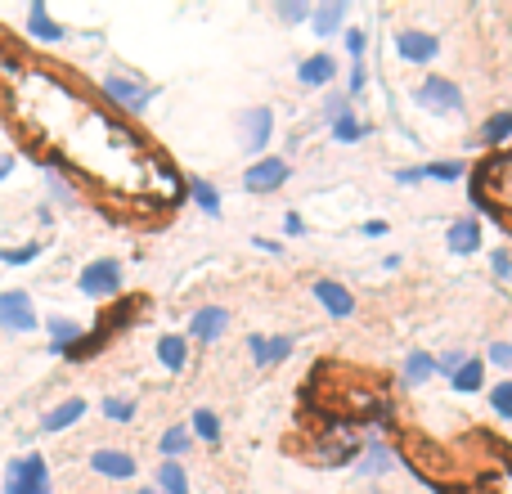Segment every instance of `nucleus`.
Listing matches in <instances>:
<instances>
[{
  "instance_id": "obj_1",
  "label": "nucleus",
  "mask_w": 512,
  "mask_h": 494,
  "mask_svg": "<svg viewBox=\"0 0 512 494\" xmlns=\"http://www.w3.org/2000/svg\"><path fill=\"white\" fill-rule=\"evenodd\" d=\"M77 288H81V297H90V301L117 297V292H122V261H117V256H99V261H90L86 270L77 274Z\"/></svg>"
},
{
  "instance_id": "obj_2",
  "label": "nucleus",
  "mask_w": 512,
  "mask_h": 494,
  "mask_svg": "<svg viewBox=\"0 0 512 494\" xmlns=\"http://www.w3.org/2000/svg\"><path fill=\"white\" fill-rule=\"evenodd\" d=\"M5 494H54L50 486V468L41 454H23L5 468Z\"/></svg>"
},
{
  "instance_id": "obj_3",
  "label": "nucleus",
  "mask_w": 512,
  "mask_h": 494,
  "mask_svg": "<svg viewBox=\"0 0 512 494\" xmlns=\"http://www.w3.org/2000/svg\"><path fill=\"white\" fill-rule=\"evenodd\" d=\"M414 104L427 108L432 117H459L463 113V90L454 86L450 77H427L423 86L414 90Z\"/></svg>"
},
{
  "instance_id": "obj_4",
  "label": "nucleus",
  "mask_w": 512,
  "mask_h": 494,
  "mask_svg": "<svg viewBox=\"0 0 512 494\" xmlns=\"http://www.w3.org/2000/svg\"><path fill=\"white\" fill-rule=\"evenodd\" d=\"M0 328H9V333H36L41 328V315H36L32 297L23 288L0 292Z\"/></svg>"
},
{
  "instance_id": "obj_5",
  "label": "nucleus",
  "mask_w": 512,
  "mask_h": 494,
  "mask_svg": "<svg viewBox=\"0 0 512 494\" xmlns=\"http://www.w3.org/2000/svg\"><path fill=\"white\" fill-rule=\"evenodd\" d=\"M274 135V113L270 108H243L239 113V144L243 153H252V158H265V144H270Z\"/></svg>"
},
{
  "instance_id": "obj_6",
  "label": "nucleus",
  "mask_w": 512,
  "mask_h": 494,
  "mask_svg": "<svg viewBox=\"0 0 512 494\" xmlns=\"http://www.w3.org/2000/svg\"><path fill=\"white\" fill-rule=\"evenodd\" d=\"M104 95L113 99L117 108H126V113H144V108H149V99H153V86L126 77V72H104Z\"/></svg>"
},
{
  "instance_id": "obj_7",
  "label": "nucleus",
  "mask_w": 512,
  "mask_h": 494,
  "mask_svg": "<svg viewBox=\"0 0 512 494\" xmlns=\"http://www.w3.org/2000/svg\"><path fill=\"white\" fill-rule=\"evenodd\" d=\"M288 180H292L288 162L265 153V158H256L252 167H248V176H243V189H248V194H274V189H283Z\"/></svg>"
},
{
  "instance_id": "obj_8",
  "label": "nucleus",
  "mask_w": 512,
  "mask_h": 494,
  "mask_svg": "<svg viewBox=\"0 0 512 494\" xmlns=\"http://www.w3.org/2000/svg\"><path fill=\"white\" fill-rule=\"evenodd\" d=\"M230 333V310L225 306H198L194 319H189V337L194 342H221Z\"/></svg>"
},
{
  "instance_id": "obj_9",
  "label": "nucleus",
  "mask_w": 512,
  "mask_h": 494,
  "mask_svg": "<svg viewBox=\"0 0 512 494\" xmlns=\"http://www.w3.org/2000/svg\"><path fill=\"white\" fill-rule=\"evenodd\" d=\"M396 54L405 63H432L441 54V36L432 32H396Z\"/></svg>"
},
{
  "instance_id": "obj_10",
  "label": "nucleus",
  "mask_w": 512,
  "mask_h": 494,
  "mask_svg": "<svg viewBox=\"0 0 512 494\" xmlns=\"http://www.w3.org/2000/svg\"><path fill=\"white\" fill-rule=\"evenodd\" d=\"M292 337H265V333H252L248 337V351H252V364L256 369H274V364H283L292 355Z\"/></svg>"
},
{
  "instance_id": "obj_11",
  "label": "nucleus",
  "mask_w": 512,
  "mask_h": 494,
  "mask_svg": "<svg viewBox=\"0 0 512 494\" xmlns=\"http://www.w3.org/2000/svg\"><path fill=\"white\" fill-rule=\"evenodd\" d=\"M90 472H99V477H108V481H131L135 472H140V463L126 450H95L90 454Z\"/></svg>"
},
{
  "instance_id": "obj_12",
  "label": "nucleus",
  "mask_w": 512,
  "mask_h": 494,
  "mask_svg": "<svg viewBox=\"0 0 512 494\" xmlns=\"http://www.w3.org/2000/svg\"><path fill=\"white\" fill-rule=\"evenodd\" d=\"M81 418H86V400L72 396V400H63V405L45 409V414H41V432L45 436H59V432H68V427H77Z\"/></svg>"
},
{
  "instance_id": "obj_13",
  "label": "nucleus",
  "mask_w": 512,
  "mask_h": 494,
  "mask_svg": "<svg viewBox=\"0 0 512 494\" xmlns=\"http://www.w3.org/2000/svg\"><path fill=\"white\" fill-rule=\"evenodd\" d=\"M445 247H450L454 256L481 252V221H477V216H459V221L445 230Z\"/></svg>"
},
{
  "instance_id": "obj_14",
  "label": "nucleus",
  "mask_w": 512,
  "mask_h": 494,
  "mask_svg": "<svg viewBox=\"0 0 512 494\" xmlns=\"http://www.w3.org/2000/svg\"><path fill=\"white\" fill-rule=\"evenodd\" d=\"M310 292H315V301H319V306H324L333 319H351V315H355V297L342 288V283H333V279H319Z\"/></svg>"
},
{
  "instance_id": "obj_15",
  "label": "nucleus",
  "mask_w": 512,
  "mask_h": 494,
  "mask_svg": "<svg viewBox=\"0 0 512 494\" xmlns=\"http://www.w3.org/2000/svg\"><path fill=\"white\" fill-rule=\"evenodd\" d=\"M333 77H337V59H333V54H310V59H301V68H297V86H306V90L328 86Z\"/></svg>"
},
{
  "instance_id": "obj_16",
  "label": "nucleus",
  "mask_w": 512,
  "mask_h": 494,
  "mask_svg": "<svg viewBox=\"0 0 512 494\" xmlns=\"http://www.w3.org/2000/svg\"><path fill=\"white\" fill-rule=\"evenodd\" d=\"M27 32H32L41 45H59L63 36H68V27H63V23H54V18H50V9H45L41 0H36V5L27 9Z\"/></svg>"
},
{
  "instance_id": "obj_17",
  "label": "nucleus",
  "mask_w": 512,
  "mask_h": 494,
  "mask_svg": "<svg viewBox=\"0 0 512 494\" xmlns=\"http://www.w3.org/2000/svg\"><path fill=\"white\" fill-rule=\"evenodd\" d=\"M41 328H50V355H68L72 346H77L81 337H86V333H81V324H77V319H63V315L45 319Z\"/></svg>"
},
{
  "instance_id": "obj_18",
  "label": "nucleus",
  "mask_w": 512,
  "mask_h": 494,
  "mask_svg": "<svg viewBox=\"0 0 512 494\" xmlns=\"http://www.w3.org/2000/svg\"><path fill=\"white\" fill-rule=\"evenodd\" d=\"M158 360H162V369H167V373H185V364H189V337L162 333L158 337Z\"/></svg>"
},
{
  "instance_id": "obj_19",
  "label": "nucleus",
  "mask_w": 512,
  "mask_h": 494,
  "mask_svg": "<svg viewBox=\"0 0 512 494\" xmlns=\"http://www.w3.org/2000/svg\"><path fill=\"white\" fill-rule=\"evenodd\" d=\"M351 5L346 0H324L319 9H310V23H315V36H337V27L346 23Z\"/></svg>"
},
{
  "instance_id": "obj_20",
  "label": "nucleus",
  "mask_w": 512,
  "mask_h": 494,
  "mask_svg": "<svg viewBox=\"0 0 512 494\" xmlns=\"http://www.w3.org/2000/svg\"><path fill=\"white\" fill-rule=\"evenodd\" d=\"M391 468H396V454H391L382 441H369V445H364L360 468H355V472H360V477H387Z\"/></svg>"
},
{
  "instance_id": "obj_21",
  "label": "nucleus",
  "mask_w": 512,
  "mask_h": 494,
  "mask_svg": "<svg viewBox=\"0 0 512 494\" xmlns=\"http://www.w3.org/2000/svg\"><path fill=\"white\" fill-rule=\"evenodd\" d=\"M450 387L459 391V396L481 391V387H486V360H481V355H468V360H463V369L450 378Z\"/></svg>"
},
{
  "instance_id": "obj_22",
  "label": "nucleus",
  "mask_w": 512,
  "mask_h": 494,
  "mask_svg": "<svg viewBox=\"0 0 512 494\" xmlns=\"http://www.w3.org/2000/svg\"><path fill=\"white\" fill-rule=\"evenodd\" d=\"M432 378H436V355L409 351L405 355V382H409V387H423V382H432Z\"/></svg>"
},
{
  "instance_id": "obj_23",
  "label": "nucleus",
  "mask_w": 512,
  "mask_h": 494,
  "mask_svg": "<svg viewBox=\"0 0 512 494\" xmlns=\"http://www.w3.org/2000/svg\"><path fill=\"white\" fill-rule=\"evenodd\" d=\"M45 189H50V203H54V207H81L77 185H72L63 171H50V176H45Z\"/></svg>"
},
{
  "instance_id": "obj_24",
  "label": "nucleus",
  "mask_w": 512,
  "mask_h": 494,
  "mask_svg": "<svg viewBox=\"0 0 512 494\" xmlns=\"http://www.w3.org/2000/svg\"><path fill=\"white\" fill-rule=\"evenodd\" d=\"M158 450H162V459L180 463V454L194 450V436H189V427H167V432H162V441H158Z\"/></svg>"
},
{
  "instance_id": "obj_25",
  "label": "nucleus",
  "mask_w": 512,
  "mask_h": 494,
  "mask_svg": "<svg viewBox=\"0 0 512 494\" xmlns=\"http://www.w3.org/2000/svg\"><path fill=\"white\" fill-rule=\"evenodd\" d=\"M158 494H189V472L180 468V463H162L158 468V486H153Z\"/></svg>"
},
{
  "instance_id": "obj_26",
  "label": "nucleus",
  "mask_w": 512,
  "mask_h": 494,
  "mask_svg": "<svg viewBox=\"0 0 512 494\" xmlns=\"http://www.w3.org/2000/svg\"><path fill=\"white\" fill-rule=\"evenodd\" d=\"M189 436H198V441H207V445H221V418H216L212 409H194Z\"/></svg>"
},
{
  "instance_id": "obj_27",
  "label": "nucleus",
  "mask_w": 512,
  "mask_h": 494,
  "mask_svg": "<svg viewBox=\"0 0 512 494\" xmlns=\"http://www.w3.org/2000/svg\"><path fill=\"white\" fill-rule=\"evenodd\" d=\"M364 135H369V126L355 117V108H351V113H342V117L333 122V140H337V144H355V140H364Z\"/></svg>"
},
{
  "instance_id": "obj_28",
  "label": "nucleus",
  "mask_w": 512,
  "mask_h": 494,
  "mask_svg": "<svg viewBox=\"0 0 512 494\" xmlns=\"http://www.w3.org/2000/svg\"><path fill=\"white\" fill-rule=\"evenodd\" d=\"M189 194H194V203H198V212L203 216H221V194H216L212 185H207V180H189Z\"/></svg>"
},
{
  "instance_id": "obj_29",
  "label": "nucleus",
  "mask_w": 512,
  "mask_h": 494,
  "mask_svg": "<svg viewBox=\"0 0 512 494\" xmlns=\"http://www.w3.org/2000/svg\"><path fill=\"white\" fill-rule=\"evenodd\" d=\"M512 135V113H495L486 126H481V140L486 144H504Z\"/></svg>"
},
{
  "instance_id": "obj_30",
  "label": "nucleus",
  "mask_w": 512,
  "mask_h": 494,
  "mask_svg": "<svg viewBox=\"0 0 512 494\" xmlns=\"http://www.w3.org/2000/svg\"><path fill=\"white\" fill-rule=\"evenodd\" d=\"M99 409H104L108 423H131L135 418V400H122V396H104V405Z\"/></svg>"
},
{
  "instance_id": "obj_31",
  "label": "nucleus",
  "mask_w": 512,
  "mask_h": 494,
  "mask_svg": "<svg viewBox=\"0 0 512 494\" xmlns=\"http://www.w3.org/2000/svg\"><path fill=\"white\" fill-rule=\"evenodd\" d=\"M274 14H279L283 23H292V27L310 23V5H306V0H279V5H274Z\"/></svg>"
},
{
  "instance_id": "obj_32",
  "label": "nucleus",
  "mask_w": 512,
  "mask_h": 494,
  "mask_svg": "<svg viewBox=\"0 0 512 494\" xmlns=\"http://www.w3.org/2000/svg\"><path fill=\"white\" fill-rule=\"evenodd\" d=\"M41 256V243H23V247H5L0 252V265H32Z\"/></svg>"
},
{
  "instance_id": "obj_33",
  "label": "nucleus",
  "mask_w": 512,
  "mask_h": 494,
  "mask_svg": "<svg viewBox=\"0 0 512 494\" xmlns=\"http://www.w3.org/2000/svg\"><path fill=\"white\" fill-rule=\"evenodd\" d=\"M463 162H423V180H459Z\"/></svg>"
},
{
  "instance_id": "obj_34",
  "label": "nucleus",
  "mask_w": 512,
  "mask_h": 494,
  "mask_svg": "<svg viewBox=\"0 0 512 494\" xmlns=\"http://www.w3.org/2000/svg\"><path fill=\"white\" fill-rule=\"evenodd\" d=\"M490 409H495L499 418H512V378L499 382V387L490 391Z\"/></svg>"
},
{
  "instance_id": "obj_35",
  "label": "nucleus",
  "mask_w": 512,
  "mask_h": 494,
  "mask_svg": "<svg viewBox=\"0 0 512 494\" xmlns=\"http://www.w3.org/2000/svg\"><path fill=\"white\" fill-rule=\"evenodd\" d=\"M342 113H351V95H342V90H337V95L324 99V117H328V122H337Z\"/></svg>"
},
{
  "instance_id": "obj_36",
  "label": "nucleus",
  "mask_w": 512,
  "mask_h": 494,
  "mask_svg": "<svg viewBox=\"0 0 512 494\" xmlns=\"http://www.w3.org/2000/svg\"><path fill=\"white\" fill-rule=\"evenodd\" d=\"M486 360H490V364H499V369H508V373H512V342H490Z\"/></svg>"
},
{
  "instance_id": "obj_37",
  "label": "nucleus",
  "mask_w": 512,
  "mask_h": 494,
  "mask_svg": "<svg viewBox=\"0 0 512 494\" xmlns=\"http://www.w3.org/2000/svg\"><path fill=\"white\" fill-rule=\"evenodd\" d=\"M463 360H468V355H463V351H445L441 360H436V373H445V378H454V373L463 369Z\"/></svg>"
},
{
  "instance_id": "obj_38",
  "label": "nucleus",
  "mask_w": 512,
  "mask_h": 494,
  "mask_svg": "<svg viewBox=\"0 0 512 494\" xmlns=\"http://www.w3.org/2000/svg\"><path fill=\"white\" fill-rule=\"evenodd\" d=\"M490 270H495V279H512V256L504 252V247L490 252Z\"/></svg>"
},
{
  "instance_id": "obj_39",
  "label": "nucleus",
  "mask_w": 512,
  "mask_h": 494,
  "mask_svg": "<svg viewBox=\"0 0 512 494\" xmlns=\"http://www.w3.org/2000/svg\"><path fill=\"white\" fill-rule=\"evenodd\" d=\"M346 50H351V59L360 63V59H364V50H369V36H364L360 27H351V32H346Z\"/></svg>"
},
{
  "instance_id": "obj_40",
  "label": "nucleus",
  "mask_w": 512,
  "mask_h": 494,
  "mask_svg": "<svg viewBox=\"0 0 512 494\" xmlns=\"http://www.w3.org/2000/svg\"><path fill=\"white\" fill-rule=\"evenodd\" d=\"M346 86H351V95H360V90L369 86V72H364V63H351V81H346Z\"/></svg>"
},
{
  "instance_id": "obj_41",
  "label": "nucleus",
  "mask_w": 512,
  "mask_h": 494,
  "mask_svg": "<svg viewBox=\"0 0 512 494\" xmlns=\"http://www.w3.org/2000/svg\"><path fill=\"white\" fill-rule=\"evenodd\" d=\"M396 180H400V185H423V167H400Z\"/></svg>"
},
{
  "instance_id": "obj_42",
  "label": "nucleus",
  "mask_w": 512,
  "mask_h": 494,
  "mask_svg": "<svg viewBox=\"0 0 512 494\" xmlns=\"http://www.w3.org/2000/svg\"><path fill=\"white\" fill-rule=\"evenodd\" d=\"M283 234H288V239H297V234H306V221H301V216L292 212L288 221H283Z\"/></svg>"
},
{
  "instance_id": "obj_43",
  "label": "nucleus",
  "mask_w": 512,
  "mask_h": 494,
  "mask_svg": "<svg viewBox=\"0 0 512 494\" xmlns=\"http://www.w3.org/2000/svg\"><path fill=\"white\" fill-rule=\"evenodd\" d=\"M360 234H364V239H382V234H387V221H364Z\"/></svg>"
},
{
  "instance_id": "obj_44",
  "label": "nucleus",
  "mask_w": 512,
  "mask_h": 494,
  "mask_svg": "<svg viewBox=\"0 0 512 494\" xmlns=\"http://www.w3.org/2000/svg\"><path fill=\"white\" fill-rule=\"evenodd\" d=\"M14 176V153H0V180Z\"/></svg>"
},
{
  "instance_id": "obj_45",
  "label": "nucleus",
  "mask_w": 512,
  "mask_h": 494,
  "mask_svg": "<svg viewBox=\"0 0 512 494\" xmlns=\"http://www.w3.org/2000/svg\"><path fill=\"white\" fill-rule=\"evenodd\" d=\"M252 243H256V247H261V252H270V256H279V252H283V247H279V243H274V239H252Z\"/></svg>"
}]
</instances>
